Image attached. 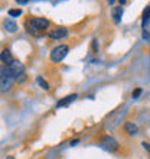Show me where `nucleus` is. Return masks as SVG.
I'll list each match as a JSON object with an SVG mask.
<instances>
[{
  "instance_id": "1",
  "label": "nucleus",
  "mask_w": 150,
  "mask_h": 159,
  "mask_svg": "<svg viewBox=\"0 0 150 159\" xmlns=\"http://www.w3.org/2000/svg\"><path fill=\"white\" fill-rule=\"evenodd\" d=\"M0 75L12 78L13 81H17V83H23L26 80L25 65H23L20 61L13 59L10 64H3V65L0 67Z\"/></svg>"
},
{
  "instance_id": "2",
  "label": "nucleus",
  "mask_w": 150,
  "mask_h": 159,
  "mask_svg": "<svg viewBox=\"0 0 150 159\" xmlns=\"http://www.w3.org/2000/svg\"><path fill=\"white\" fill-rule=\"evenodd\" d=\"M49 25H51V22L48 19H45V17H30L29 20H26L25 28L30 35L36 36V35L43 34L49 28Z\"/></svg>"
},
{
  "instance_id": "3",
  "label": "nucleus",
  "mask_w": 150,
  "mask_h": 159,
  "mask_svg": "<svg viewBox=\"0 0 150 159\" xmlns=\"http://www.w3.org/2000/svg\"><path fill=\"white\" fill-rule=\"evenodd\" d=\"M68 52H69V46L68 45L55 46L54 49H52V52H51V61L55 64L61 62V61H64V58L68 55Z\"/></svg>"
},
{
  "instance_id": "4",
  "label": "nucleus",
  "mask_w": 150,
  "mask_h": 159,
  "mask_svg": "<svg viewBox=\"0 0 150 159\" xmlns=\"http://www.w3.org/2000/svg\"><path fill=\"white\" fill-rule=\"evenodd\" d=\"M100 145L101 148H104L105 151L108 152H116L118 149V142L111 136H103L100 139Z\"/></svg>"
},
{
  "instance_id": "5",
  "label": "nucleus",
  "mask_w": 150,
  "mask_h": 159,
  "mask_svg": "<svg viewBox=\"0 0 150 159\" xmlns=\"http://www.w3.org/2000/svg\"><path fill=\"white\" fill-rule=\"evenodd\" d=\"M65 36H68V29H65V28H55L49 32V38L54 39V41L64 39Z\"/></svg>"
},
{
  "instance_id": "6",
  "label": "nucleus",
  "mask_w": 150,
  "mask_h": 159,
  "mask_svg": "<svg viewBox=\"0 0 150 159\" xmlns=\"http://www.w3.org/2000/svg\"><path fill=\"white\" fill-rule=\"evenodd\" d=\"M13 83H15V81H13L12 78H7V77L0 75V93H6V91H9V90L12 88Z\"/></svg>"
},
{
  "instance_id": "7",
  "label": "nucleus",
  "mask_w": 150,
  "mask_h": 159,
  "mask_svg": "<svg viewBox=\"0 0 150 159\" xmlns=\"http://www.w3.org/2000/svg\"><path fill=\"white\" fill-rule=\"evenodd\" d=\"M3 28L7 30L9 34H15V32L17 30L16 22H13L12 19H4V20H3Z\"/></svg>"
},
{
  "instance_id": "8",
  "label": "nucleus",
  "mask_w": 150,
  "mask_h": 159,
  "mask_svg": "<svg viewBox=\"0 0 150 159\" xmlns=\"http://www.w3.org/2000/svg\"><path fill=\"white\" fill-rule=\"evenodd\" d=\"M124 132L130 136H134V134H137L139 132V127L134 125L133 121H126L124 123Z\"/></svg>"
},
{
  "instance_id": "9",
  "label": "nucleus",
  "mask_w": 150,
  "mask_h": 159,
  "mask_svg": "<svg viewBox=\"0 0 150 159\" xmlns=\"http://www.w3.org/2000/svg\"><path fill=\"white\" fill-rule=\"evenodd\" d=\"M78 98V94H69V96H67L65 98H62V100L58 101V104H56V107H65V106H69L72 103V101H75Z\"/></svg>"
},
{
  "instance_id": "10",
  "label": "nucleus",
  "mask_w": 150,
  "mask_h": 159,
  "mask_svg": "<svg viewBox=\"0 0 150 159\" xmlns=\"http://www.w3.org/2000/svg\"><path fill=\"white\" fill-rule=\"evenodd\" d=\"M0 61L3 64H10L13 61V57H12V52H10V49H3L2 52H0Z\"/></svg>"
},
{
  "instance_id": "11",
  "label": "nucleus",
  "mask_w": 150,
  "mask_h": 159,
  "mask_svg": "<svg viewBox=\"0 0 150 159\" xmlns=\"http://www.w3.org/2000/svg\"><path fill=\"white\" fill-rule=\"evenodd\" d=\"M111 16H113V19H114V22H116V23H120V22H121V16H123V7H121V6L114 7L111 10Z\"/></svg>"
},
{
  "instance_id": "12",
  "label": "nucleus",
  "mask_w": 150,
  "mask_h": 159,
  "mask_svg": "<svg viewBox=\"0 0 150 159\" xmlns=\"http://www.w3.org/2000/svg\"><path fill=\"white\" fill-rule=\"evenodd\" d=\"M150 20V6H147L143 12V28L147 25V22Z\"/></svg>"
},
{
  "instance_id": "13",
  "label": "nucleus",
  "mask_w": 150,
  "mask_h": 159,
  "mask_svg": "<svg viewBox=\"0 0 150 159\" xmlns=\"http://www.w3.org/2000/svg\"><path fill=\"white\" fill-rule=\"evenodd\" d=\"M36 81H38V84H39V85H41L42 88H43V90H49V84L46 83L45 80L42 78V77H38Z\"/></svg>"
},
{
  "instance_id": "14",
  "label": "nucleus",
  "mask_w": 150,
  "mask_h": 159,
  "mask_svg": "<svg viewBox=\"0 0 150 159\" xmlns=\"http://www.w3.org/2000/svg\"><path fill=\"white\" fill-rule=\"evenodd\" d=\"M20 15H22L20 9H10L9 10V16H12V17H17V16H20Z\"/></svg>"
},
{
  "instance_id": "15",
  "label": "nucleus",
  "mask_w": 150,
  "mask_h": 159,
  "mask_svg": "<svg viewBox=\"0 0 150 159\" xmlns=\"http://www.w3.org/2000/svg\"><path fill=\"white\" fill-rule=\"evenodd\" d=\"M140 94H142V88H136V90L133 91V98H137Z\"/></svg>"
},
{
  "instance_id": "16",
  "label": "nucleus",
  "mask_w": 150,
  "mask_h": 159,
  "mask_svg": "<svg viewBox=\"0 0 150 159\" xmlns=\"http://www.w3.org/2000/svg\"><path fill=\"white\" fill-rule=\"evenodd\" d=\"M142 146L144 148V149H146V151L150 153V143H149V142H143V143H142Z\"/></svg>"
},
{
  "instance_id": "17",
  "label": "nucleus",
  "mask_w": 150,
  "mask_h": 159,
  "mask_svg": "<svg viewBox=\"0 0 150 159\" xmlns=\"http://www.w3.org/2000/svg\"><path fill=\"white\" fill-rule=\"evenodd\" d=\"M28 2H25V0H17V4H26Z\"/></svg>"
},
{
  "instance_id": "18",
  "label": "nucleus",
  "mask_w": 150,
  "mask_h": 159,
  "mask_svg": "<svg viewBox=\"0 0 150 159\" xmlns=\"http://www.w3.org/2000/svg\"><path fill=\"white\" fill-rule=\"evenodd\" d=\"M78 142H79L78 139H75V140H72V142H71V145H72V146H75V145H77Z\"/></svg>"
},
{
  "instance_id": "19",
  "label": "nucleus",
  "mask_w": 150,
  "mask_h": 159,
  "mask_svg": "<svg viewBox=\"0 0 150 159\" xmlns=\"http://www.w3.org/2000/svg\"><path fill=\"white\" fill-rule=\"evenodd\" d=\"M6 159H15V156H7Z\"/></svg>"
}]
</instances>
